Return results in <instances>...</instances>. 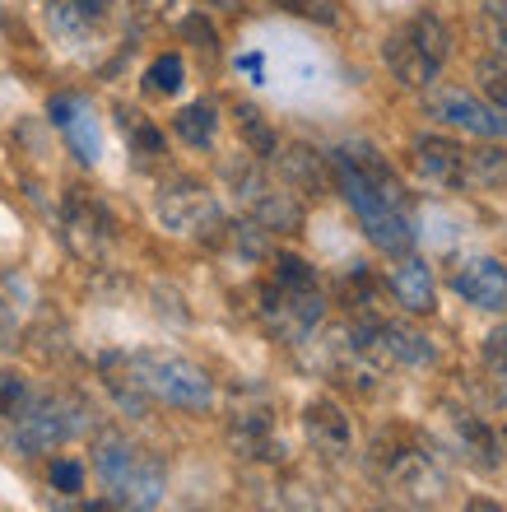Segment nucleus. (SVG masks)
Returning a JSON list of instances; mask_svg holds the SVG:
<instances>
[{
    "mask_svg": "<svg viewBox=\"0 0 507 512\" xmlns=\"http://www.w3.org/2000/svg\"><path fill=\"white\" fill-rule=\"evenodd\" d=\"M331 182L349 201V210L359 215L363 233L377 252L387 256H410L414 247V224H410V196H405L401 177L382 159V149L368 140H349L331 154Z\"/></svg>",
    "mask_w": 507,
    "mask_h": 512,
    "instance_id": "nucleus-1",
    "label": "nucleus"
},
{
    "mask_svg": "<svg viewBox=\"0 0 507 512\" xmlns=\"http://www.w3.org/2000/svg\"><path fill=\"white\" fill-rule=\"evenodd\" d=\"M107 382L112 391H121L126 405L140 401H159L173 410H210L214 405V382L201 364H191L182 354H163V350H135L107 359Z\"/></svg>",
    "mask_w": 507,
    "mask_h": 512,
    "instance_id": "nucleus-2",
    "label": "nucleus"
},
{
    "mask_svg": "<svg viewBox=\"0 0 507 512\" xmlns=\"http://www.w3.org/2000/svg\"><path fill=\"white\" fill-rule=\"evenodd\" d=\"M94 475L107 503H117L121 512H154L168 494V466L149 447L131 443L126 433L94 438Z\"/></svg>",
    "mask_w": 507,
    "mask_h": 512,
    "instance_id": "nucleus-3",
    "label": "nucleus"
},
{
    "mask_svg": "<svg viewBox=\"0 0 507 512\" xmlns=\"http://www.w3.org/2000/svg\"><path fill=\"white\" fill-rule=\"evenodd\" d=\"M326 317V298H321L317 270L303 256L280 252L270 261V275L261 284V322L284 340V345H303Z\"/></svg>",
    "mask_w": 507,
    "mask_h": 512,
    "instance_id": "nucleus-4",
    "label": "nucleus"
},
{
    "mask_svg": "<svg viewBox=\"0 0 507 512\" xmlns=\"http://www.w3.org/2000/svg\"><path fill=\"white\" fill-rule=\"evenodd\" d=\"M447 56H452V28H447V19L433 10H419L414 19H405V24L387 38V47H382V61H387V70L396 75V84H405V89H428V84H438Z\"/></svg>",
    "mask_w": 507,
    "mask_h": 512,
    "instance_id": "nucleus-5",
    "label": "nucleus"
},
{
    "mask_svg": "<svg viewBox=\"0 0 507 512\" xmlns=\"http://www.w3.org/2000/svg\"><path fill=\"white\" fill-rule=\"evenodd\" d=\"M84 424H89V410L75 396H56V391H33L28 405L10 419V443L24 452V457H42V452H56L66 447L70 438H80Z\"/></svg>",
    "mask_w": 507,
    "mask_h": 512,
    "instance_id": "nucleus-6",
    "label": "nucleus"
},
{
    "mask_svg": "<svg viewBox=\"0 0 507 512\" xmlns=\"http://www.w3.org/2000/svg\"><path fill=\"white\" fill-rule=\"evenodd\" d=\"M373 466L382 471L387 489H396L405 503L424 508V503H438L447 494V475L438 471V461L428 457L424 447L414 443L405 429L382 433L373 443Z\"/></svg>",
    "mask_w": 507,
    "mask_h": 512,
    "instance_id": "nucleus-7",
    "label": "nucleus"
},
{
    "mask_svg": "<svg viewBox=\"0 0 507 512\" xmlns=\"http://www.w3.org/2000/svg\"><path fill=\"white\" fill-rule=\"evenodd\" d=\"M233 177V191H238V201L247 205V215L252 224H261L266 233H294L303 224V205L289 187L280 182H270L266 168H256V163H242V168H228Z\"/></svg>",
    "mask_w": 507,
    "mask_h": 512,
    "instance_id": "nucleus-8",
    "label": "nucleus"
},
{
    "mask_svg": "<svg viewBox=\"0 0 507 512\" xmlns=\"http://www.w3.org/2000/svg\"><path fill=\"white\" fill-rule=\"evenodd\" d=\"M424 117L452 126V131L480 135V140H507V108H494L489 98L452 89V84H428Z\"/></svg>",
    "mask_w": 507,
    "mask_h": 512,
    "instance_id": "nucleus-9",
    "label": "nucleus"
},
{
    "mask_svg": "<svg viewBox=\"0 0 507 512\" xmlns=\"http://www.w3.org/2000/svg\"><path fill=\"white\" fill-rule=\"evenodd\" d=\"M159 210L163 229L173 233H196V238H210V233H224V215H219V201L201 182H173V187L159 191Z\"/></svg>",
    "mask_w": 507,
    "mask_h": 512,
    "instance_id": "nucleus-10",
    "label": "nucleus"
},
{
    "mask_svg": "<svg viewBox=\"0 0 507 512\" xmlns=\"http://www.w3.org/2000/svg\"><path fill=\"white\" fill-rule=\"evenodd\" d=\"M61 233L80 256H103L112 233H117V219L98 196H89L84 187H70L66 205H61Z\"/></svg>",
    "mask_w": 507,
    "mask_h": 512,
    "instance_id": "nucleus-11",
    "label": "nucleus"
},
{
    "mask_svg": "<svg viewBox=\"0 0 507 512\" xmlns=\"http://www.w3.org/2000/svg\"><path fill=\"white\" fill-rule=\"evenodd\" d=\"M47 117H52L56 131L66 135L70 154H75L84 168H94L98 154H103V135H98V117H94V108H89V98L56 94L52 103H47Z\"/></svg>",
    "mask_w": 507,
    "mask_h": 512,
    "instance_id": "nucleus-12",
    "label": "nucleus"
},
{
    "mask_svg": "<svg viewBox=\"0 0 507 512\" xmlns=\"http://www.w3.org/2000/svg\"><path fill=\"white\" fill-rule=\"evenodd\" d=\"M410 163L428 187H442V191L466 187V145H456L447 135H414Z\"/></svg>",
    "mask_w": 507,
    "mask_h": 512,
    "instance_id": "nucleus-13",
    "label": "nucleus"
},
{
    "mask_svg": "<svg viewBox=\"0 0 507 512\" xmlns=\"http://www.w3.org/2000/svg\"><path fill=\"white\" fill-rule=\"evenodd\" d=\"M452 289L484 312H507V266L494 256H470L452 270Z\"/></svg>",
    "mask_w": 507,
    "mask_h": 512,
    "instance_id": "nucleus-14",
    "label": "nucleus"
},
{
    "mask_svg": "<svg viewBox=\"0 0 507 512\" xmlns=\"http://www.w3.org/2000/svg\"><path fill=\"white\" fill-rule=\"evenodd\" d=\"M447 443H452L470 466H480V471H494L498 461H503L498 433L489 429V424H480L475 415H466V410H447Z\"/></svg>",
    "mask_w": 507,
    "mask_h": 512,
    "instance_id": "nucleus-15",
    "label": "nucleus"
},
{
    "mask_svg": "<svg viewBox=\"0 0 507 512\" xmlns=\"http://www.w3.org/2000/svg\"><path fill=\"white\" fill-rule=\"evenodd\" d=\"M228 443L247 461H280L284 457V443L275 438L270 410H238V415L228 419Z\"/></svg>",
    "mask_w": 507,
    "mask_h": 512,
    "instance_id": "nucleus-16",
    "label": "nucleus"
},
{
    "mask_svg": "<svg viewBox=\"0 0 507 512\" xmlns=\"http://www.w3.org/2000/svg\"><path fill=\"white\" fill-rule=\"evenodd\" d=\"M387 289L405 312H433V270L419 256H396L387 270Z\"/></svg>",
    "mask_w": 507,
    "mask_h": 512,
    "instance_id": "nucleus-17",
    "label": "nucleus"
},
{
    "mask_svg": "<svg viewBox=\"0 0 507 512\" xmlns=\"http://www.w3.org/2000/svg\"><path fill=\"white\" fill-rule=\"evenodd\" d=\"M47 19H52L56 38L84 42L107 24V0H47Z\"/></svg>",
    "mask_w": 507,
    "mask_h": 512,
    "instance_id": "nucleus-18",
    "label": "nucleus"
},
{
    "mask_svg": "<svg viewBox=\"0 0 507 512\" xmlns=\"http://www.w3.org/2000/svg\"><path fill=\"white\" fill-rule=\"evenodd\" d=\"M303 429H307V443L317 447V452H326V457H345L349 452V419L335 401H312L307 405Z\"/></svg>",
    "mask_w": 507,
    "mask_h": 512,
    "instance_id": "nucleus-19",
    "label": "nucleus"
},
{
    "mask_svg": "<svg viewBox=\"0 0 507 512\" xmlns=\"http://www.w3.org/2000/svg\"><path fill=\"white\" fill-rule=\"evenodd\" d=\"M284 168V182H289V191H321L326 182H331V159H321L317 149L307 145H289L284 154H275Z\"/></svg>",
    "mask_w": 507,
    "mask_h": 512,
    "instance_id": "nucleus-20",
    "label": "nucleus"
},
{
    "mask_svg": "<svg viewBox=\"0 0 507 512\" xmlns=\"http://www.w3.org/2000/svg\"><path fill=\"white\" fill-rule=\"evenodd\" d=\"M173 135L182 140V145L191 149H210L214 145V135H219V108L214 103H187V108L173 117Z\"/></svg>",
    "mask_w": 507,
    "mask_h": 512,
    "instance_id": "nucleus-21",
    "label": "nucleus"
},
{
    "mask_svg": "<svg viewBox=\"0 0 507 512\" xmlns=\"http://www.w3.org/2000/svg\"><path fill=\"white\" fill-rule=\"evenodd\" d=\"M466 187L507 191V149L503 145L466 149Z\"/></svg>",
    "mask_w": 507,
    "mask_h": 512,
    "instance_id": "nucleus-22",
    "label": "nucleus"
},
{
    "mask_svg": "<svg viewBox=\"0 0 507 512\" xmlns=\"http://www.w3.org/2000/svg\"><path fill=\"white\" fill-rule=\"evenodd\" d=\"M233 117H238V135H242V145L252 149L256 163H270L275 154H280V135L270 131V122L261 117V108H252V103H238V108H233Z\"/></svg>",
    "mask_w": 507,
    "mask_h": 512,
    "instance_id": "nucleus-23",
    "label": "nucleus"
},
{
    "mask_svg": "<svg viewBox=\"0 0 507 512\" xmlns=\"http://www.w3.org/2000/svg\"><path fill=\"white\" fill-rule=\"evenodd\" d=\"M117 126L126 131V140H131V154H140V159H159L163 154V131L149 117H140V112L131 108H117Z\"/></svg>",
    "mask_w": 507,
    "mask_h": 512,
    "instance_id": "nucleus-24",
    "label": "nucleus"
},
{
    "mask_svg": "<svg viewBox=\"0 0 507 512\" xmlns=\"http://www.w3.org/2000/svg\"><path fill=\"white\" fill-rule=\"evenodd\" d=\"M182 80H187L182 56L163 52V56H154V61H149V70H145V94L149 98H173L177 89H182Z\"/></svg>",
    "mask_w": 507,
    "mask_h": 512,
    "instance_id": "nucleus-25",
    "label": "nucleus"
},
{
    "mask_svg": "<svg viewBox=\"0 0 507 512\" xmlns=\"http://www.w3.org/2000/svg\"><path fill=\"white\" fill-rule=\"evenodd\" d=\"M33 391H38V387H33L24 373H10V368H0V424H5V429H10V419L28 405V396H33Z\"/></svg>",
    "mask_w": 507,
    "mask_h": 512,
    "instance_id": "nucleus-26",
    "label": "nucleus"
},
{
    "mask_svg": "<svg viewBox=\"0 0 507 512\" xmlns=\"http://www.w3.org/2000/svg\"><path fill=\"white\" fill-rule=\"evenodd\" d=\"M475 80H480V94L494 108H507V56H484L475 66Z\"/></svg>",
    "mask_w": 507,
    "mask_h": 512,
    "instance_id": "nucleus-27",
    "label": "nucleus"
},
{
    "mask_svg": "<svg viewBox=\"0 0 507 512\" xmlns=\"http://www.w3.org/2000/svg\"><path fill=\"white\" fill-rule=\"evenodd\" d=\"M47 480H52L56 494L75 499V494L84 489V466H80V461H70V457H56L52 466H47Z\"/></svg>",
    "mask_w": 507,
    "mask_h": 512,
    "instance_id": "nucleus-28",
    "label": "nucleus"
},
{
    "mask_svg": "<svg viewBox=\"0 0 507 512\" xmlns=\"http://www.w3.org/2000/svg\"><path fill=\"white\" fill-rule=\"evenodd\" d=\"M480 28H484V38L507 56V0H484L480 5Z\"/></svg>",
    "mask_w": 507,
    "mask_h": 512,
    "instance_id": "nucleus-29",
    "label": "nucleus"
},
{
    "mask_svg": "<svg viewBox=\"0 0 507 512\" xmlns=\"http://www.w3.org/2000/svg\"><path fill=\"white\" fill-rule=\"evenodd\" d=\"M484 368H489V378H494L498 391L507 396V326L484 340Z\"/></svg>",
    "mask_w": 507,
    "mask_h": 512,
    "instance_id": "nucleus-30",
    "label": "nucleus"
},
{
    "mask_svg": "<svg viewBox=\"0 0 507 512\" xmlns=\"http://www.w3.org/2000/svg\"><path fill=\"white\" fill-rule=\"evenodd\" d=\"M182 38H191L201 52H219V33H214L210 24H205V14H191V19H182Z\"/></svg>",
    "mask_w": 507,
    "mask_h": 512,
    "instance_id": "nucleus-31",
    "label": "nucleus"
},
{
    "mask_svg": "<svg viewBox=\"0 0 507 512\" xmlns=\"http://www.w3.org/2000/svg\"><path fill=\"white\" fill-rule=\"evenodd\" d=\"M294 14H307V19H321V24H331L335 10H331V0H284Z\"/></svg>",
    "mask_w": 507,
    "mask_h": 512,
    "instance_id": "nucleus-32",
    "label": "nucleus"
},
{
    "mask_svg": "<svg viewBox=\"0 0 507 512\" xmlns=\"http://www.w3.org/2000/svg\"><path fill=\"white\" fill-rule=\"evenodd\" d=\"M56 512H117V503H89V499H80V494H75V499L66 503V508H56Z\"/></svg>",
    "mask_w": 507,
    "mask_h": 512,
    "instance_id": "nucleus-33",
    "label": "nucleus"
},
{
    "mask_svg": "<svg viewBox=\"0 0 507 512\" xmlns=\"http://www.w3.org/2000/svg\"><path fill=\"white\" fill-rule=\"evenodd\" d=\"M238 66L252 75V84H266V66H261V56H242Z\"/></svg>",
    "mask_w": 507,
    "mask_h": 512,
    "instance_id": "nucleus-34",
    "label": "nucleus"
},
{
    "mask_svg": "<svg viewBox=\"0 0 507 512\" xmlns=\"http://www.w3.org/2000/svg\"><path fill=\"white\" fill-rule=\"evenodd\" d=\"M466 512H503V508H498V503H489V499H470Z\"/></svg>",
    "mask_w": 507,
    "mask_h": 512,
    "instance_id": "nucleus-35",
    "label": "nucleus"
},
{
    "mask_svg": "<svg viewBox=\"0 0 507 512\" xmlns=\"http://www.w3.org/2000/svg\"><path fill=\"white\" fill-rule=\"evenodd\" d=\"M214 10H224V14H233V10H242V0H210Z\"/></svg>",
    "mask_w": 507,
    "mask_h": 512,
    "instance_id": "nucleus-36",
    "label": "nucleus"
}]
</instances>
